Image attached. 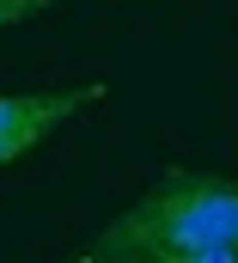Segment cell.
Here are the masks:
<instances>
[{"label":"cell","mask_w":238,"mask_h":263,"mask_svg":"<svg viewBox=\"0 0 238 263\" xmlns=\"http://www.w3.org/2000/svg\"><path fill=\"white\" fill-rule=\"evenodd\" d=\"M98 251L171 257V251H238V178L165 172L98 233Z\"/></svg>","instance_id":"cell-1"},{"label":"cell","mask_w":238,"mask_h":263,"mask_svg":"<svg viewBox=\"0 0 238 263\" xmlns=\"http://www.w3.org/2000/svg\"><path fill=\"white\" fill-rule=\"evenodd\" d=\"M98 98H104V80L49 86V92H0V165L25 159L37 141H49L61 123H73V117L92 110Z\"/></svg>","instance_id":"cell-2"},{"label":"cell","mask_w":238,"mask_h":263,"mask_svg":"<svg viewBox=\"0 0 238 263\" xmlns=\"http://www.w3.org/2000/svg\"><path fill=\"white\" fill-rule=\"evenodd\" d=\"M55 0H0V31H12V25H25V18H37V12H49Z\"/></svg>","instance_id":"cell-3"},{"label":"cell","mask_w":238,"mask_h":263,"mask_svg":"<svg viewBox=\"0 0 238 263\" xmlns=\"http://www.w3.org/2000/svg\"><path fill=\"white\" fill-rule=\"evenodd\" d=\"M153 263H238V251H171V257H153Z\"/></svg>","instance_id":"cell-4"},{"label":"cell","mask_w":238,"mask_h":263,"mask_svg":"<svg viewBox=\"0 0 238 263\" xmlns=\"http://www.w3.org/2000/svg\"><path fill=\"white\" fill-rule=\"evenodd\" d=\"M86 263H153V257H128V251H98V257H86Z\"/></svg>","instance_id":"cell-5"}]
</instances>
